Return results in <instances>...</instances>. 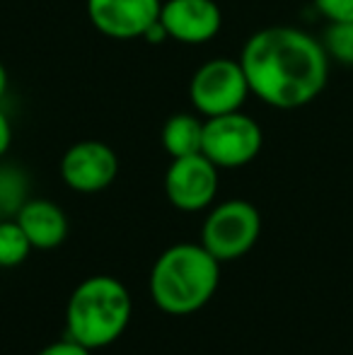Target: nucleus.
<instances>
[{
  "instance_id": "ddd939ff",
  "label": "nucleus",
  "mask_w": 353,
  "mask_h": 355,
  "mask_svg": "<svg viewBox=\"0 0 353 355\" xmlns=\"http://www.w3.org/2000/svg\"><path fill=\"white\" fill-rule=\"evenodd\" d=\"M27 174L12 164H0V215L15 218L19 208L29 201Z\"/></svg>"
},
{
  "instance_id": "9b49d317",
  "label": "nucleus",
  "mask_w": 353,
  "mask_h": 355,
  "mask_svg": "<svg viewBox=\"0 0 353 355\" xmlns=\"http://www.w3.org/2000/svg\"><path fill=\"white\" fill-rule=\"evenodd\" d=\"M15 220L24 230L29 244L39 252H51L61 247L68 237L66 213L49 198H29L15 215Z\"/></svg>"
},
{
  "instance_id": "423d86ee",
  "label": "nucleus",
  "mask_w": 353,
  "mask_h": 355,
  "mask_svg": "<svg viewBox=\"0 0 353 355\" xmlns=\"http://www.w3.org/2000/svg\"><path fill=\"white\" fill-rule=\"evenodd\" d=\"M264 145L261 126L240 109L203 121L201 153L218 169H237L255 162Z\"/></svg>"
},
{
  "instance_id": "2eb2a0df",
  "label": "nucleus",
  "mask_w": 353,
  "mask_h": 355,
  "mask_svg": "<svg viewBox=\"0 0 353 355\" xmlns=\"http://www.w3.org/2000/svg\"><path fill=\"white\" fill-rule=\"evenodd\" d=\"M322 46L329 61L353 68V22H329L322 34Z\"/></svg>"
},
{
  "instance_id": "6ab92c4d",
  "label": "nucleus",
  "mask_w": 353,
  "mask_h": 355,
  "mask_svg": "<svg viewBox=\"0 0 353 355\" xmlns=\"http://www.w3.org/2000/svg\"><path fill=\"white\" fill-rule=\"evenodd\" d=\"M8 83H10V78H8V68L0 63V99L5 97V92H8Z\"/></svg>"
},
{
  "instance_id": "39448f33",
  "label": "nucleus",
  "mask_w": 353,
  "mask_h": 355,
  "mask_svg": "<svg viewBox=\"0 0 353 355\" xmlns=\"http://www.w3.org/2000/svg\"><path fill=\"white\" fill-rule=\"evenodd\" d=\"M261 234V215L255 203L230 198L218 203L206 215L201 227V244L218 259L232 261L252 252Z\"/></svg>"
},
{
  "instance_id": "4468645a",
  "label": "nucleus",
  "mask_w": 353,
  "mask_h": 355,
  "mask_svg": "<svg viewBox=\"0 0 353 355\" xmlns=\"http://www.w3.org/2000/svg\"><path fill=\"white\" fill-rule=\"evenodd\" d=\"M32 244H29L24 230L15 218L0 220V268H15L19 263L27 261L32 254Z\"/></svg>"
},
{
  "instance_id": "1a4fd4ad",
  "label": "nucleus",
  "mask_w": 353,
  "mask_h": 355,
  "mask_svg": "<svg viewBox=\"0 0 353 355\" xmlns=\"http://www.w3.org/2000/svg\"><path fill=\"white\" fill-rule=\"evenodd\" d=\"M160 8L162 0H85L89 24L117 42L146 37L160 19Z\"/></svg>"
},
{
  "instance_id": "dca6fc26",
  "label": "nucleus",
  "mask_w": 353,
  "mask_h": 355,
  "mask_svg": "<svg viewBox=\"0 0 353 355\" xmlns=\"http://www.w3.org/2000/svg\"><path fill=\"white\" fill-rule=\"evenodd\" d=\"M317 12L329 22H353V0H312Z\"/></svg>"
},
{
  "instance_id": "0eeeda50",
  "label": "nucleus",
  "mask_w": 353,
  "mask_h": 355,
  "mask_svg": "<svg viewBox=\"0 0 353 355\" xmlns=\"http://www.w3.org/2000/svg\"><path fill=\"white\" fill-rule=\"evenodd\" d=\"M218 193V167L203 153L175 157L165 172V196L177 211H206Z\"/></svg>"
},
{
  "instance_id": "6e6552de",
  "label": "nucleus",
  "mask_w": 353,
  "mask_h": 355,
  "mask_svg": "<svg viewBox=\"0 0 353 355\" xmlns=\"http://www.w3.org/2000/svg\"><path fill=\"white\" fill-rule=\"evenodd\" d=\"M117 174V153L102 141H78L61 157V179L71 191L99 193L112 187Z\"/></svg>"
},
{
  "instance_id": "a211bd4d",
  "label": "nucleus",
  "mask_w": 353,
  "mask_h": 355,
  "mask_svg": "<svg viewBox=\"0 0 353 355\" xmlns=\"http://www.w3.org/2000/svg\"><path fill=\"white\" fill-rule=\"evenodd\" d=\"M10 145H12V123H10L8 114L0 107V159L8 155Z\"/></svg>"
},
{
  "instance_id": "7ed1b4c3",
  "label": "nucleus",
  "mask_w": 353,
  "mask_h": 355,
  "mask_svg": "<svg viewBox=\"0 0 353 355\" xmlns=\"http://www.w3.org/2000/svg\"><path fill=\"white\" fill-rule=\"evenodd\" d=\"M133 302L126 285L114 276L85 278L71 293L66 304L68 336L89 351L112 346L126 331Z\"/></svg>"
},
{
  "instance_id": "f8f14e48",
  "label": "nucleus",
  "mask_w": 353,
  "mask_h": 355,
  "mask_svg": "<svg viewBox=\"0 0 353 355\" xmlns=\"http://www.w3.org/2000/svg\"><path fill=\"white\" fill-rule=\"evenodd\" d=\"M206 121V119H203ZM203 121L198 119L196 112H179L172 114L165 121L160 133V141L165 153L175 157H187V155H196L203 148Z\"/></svg>"
},
{
  "instance_id": "f257e3e1",
  "label": "nucleus",
  "mask_w": 353,
  "mask_h": 355,
  "mask_svg": "<svg viewBox=\"0 0 353 355\" xmlns=\"http://www.w3.org/2000/svg\"><path fill=\"white\" fill-rule=\"evenodd\" d=\"M252 97L266 107L300 109L322 94L329 80V56L322 39L298 27L273 24L255 32L240 51Z\"/></svg>"
},
{
  "instance_id": "f3484780",
  "label": "nucleus",
  "mask_w": 353,
  "mask_h": 355,
  "mask_svg": "<svg viewBox=\"0 0 353 355\" xmlns=\"http://www.w3.org/2000/svg\"><path fill=\"white\" fill-rule=\"evenodd\" d=\"M39 355H92V351L87 346H83V343H78L76 338L66 336L63 341H56L51 346L42 348Z\"/></svg>"
},
{
  "instance_id": "9d476101",
  "label": "nucleus",
  "mask_w": 353,
  "mask_h": 355,
  "mask_svg": "<svg viewBox=\"0 0 353 355\" xmlns=\"http://www.w3.org/2000/svg\"><path fill=\"white\" fill-rule=\"evenodd\" d=\"M160 22L172 42L184 46H201L218 37L223 27V10L216 0H162Z\"/></svg>"
},
{
  "instance_id": "20e7f679",
  "label": "nucleus",
  "mask_w": 353,
  "mask_h": 355,
  "mask_svg": "<svg viewBox=\"0 0 353 355\" xmlns=\"http://www.w3.org/2000/svg\"><path fill=\"white\" fill-rule=\"evenodd\" d=\"M250 94V83L240 58L216 56L198 66L189 80L191 107L203 119L240 112Z\"/></svg>"
},
{
  "instance_id": "f03ea898",
  "label": "nucleus",
  "mask_w": 353,
  "mask_h": 355,
  "mask_svg": "<svg viewBox=\"0 0 353 355\" xmlns=\"http://www.w3.org/2000/svg\"><path fill=\"white\" fill-rule=\"evenodd\" d=\"M221 261L201 242H179L157 257L150 271V297L165 314L187 317L213 300Z\"/></svg>"
}]
</instances>
